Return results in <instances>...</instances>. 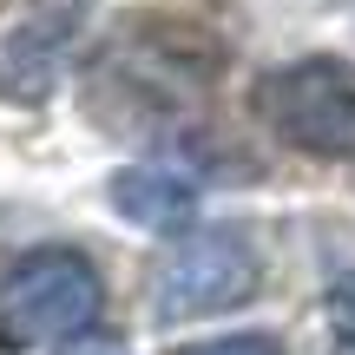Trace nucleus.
<instances>
[{
    "instance_id": "nucleus-5",
    "label": "nucleus",
    "mask_w": 355,
    "mask_h": 355,
    "mask_svg": "<svg viewBox=\"0 0 355 355\" xmlns=\"http://www.w3.org/2000/svg\"><path fill=\"white\" fill-rule=\"evenodd\" d=\"M92 0H33L0 26V99L13 105H40L60 79L66 53L79 46Z\"/></svg>"
},
{
    "instance_id": "nucleus-3",
    "label": "nucleus",
    "mask_w": 355,
    "mask_h": 355,
    "mask_svg": "<svg viewBox=\"0 0 355 355\" xmlns=\"http://www.w3.org/2000/svg\"><path fill=\"white\" fill-rule=\"evenodd\" d=\"M263 132L309 158H355V66L336 53H309V60H283L257 79L250 92Z\"/></svg>"
},
{
    "instance_id": "nucleus-2",
    "label": "nucleus",
    "mask_w": 355,
    "mask_h": 355,
    "mask_svg": "<svg viewBox=\"0 0 355 355\" xmlns=\"http://www.w3.org/2000/svg\"><path fill=\"white\" fill-rule=\"evenodd\" d=\"M257 283H263V250H257L250 230L243 224H198L158 250L145 290H152L158 322H204V316H224V309L250 303Z\"/></svg>"
},
{
    "instance_id": "nucleus-8",
    "label": "nucleus",
    "mask_w": 355,
    "mask_h": 355,
    "mask_svg": "<svg viewBox=\"0 0 355 355\" xmlns=\"http://www.w3.org/2000/svg\"><path fill=\"white\" fill-rule=\"evenodd\" d=\"M329 322H336V355H355V277L329 290Z\"/></svg>"
},
{
    "instance_id": "nucleus-6",
    "label": "nucleus",
    "mask_w": 355,
    "mask_h": 355,
    "mask_svg": "<svg viewBox=\"0 0 355 355\" xmlns=\"http://www.w3.org/2000/svg\"><path fill=\"white\" fill-rule=\"evenodd\" d=\"M105 204L139 230L184 237L191 217H198V178H184L171 165H125V171L105 178Z\"/></svg>"
},
{
    "instance_id": "nucleus-9",
    "label": "nucleus",
    "mask_w": 355,
    "mask_h": 355,
    "mask_svg": "<svg viewBox=\"0 0 355 355\" xmlns=\"http://www.w3.org/2000/svg\"><path fill=\"white\" fill-rule=\"evenodd\" d=\"M60 355H132V349L112 343V336H79V343H66Z\"/></svg>"
},
{
    "instance_id": "nucleus-7",
    "label": "nucleus",
    "mask_w": 355,
    "mask_h": 355,
    "mask_svg": "<svg viewBox=\"0 0 355 355\" xmlns=\"http://www.w3.org/2000/svg\"><path fill=\"white\" fill-rule=\"evenodd\" d=\"M178 355H283V343L270 329H237V336H211V343H191Z\"/></svg>"
},
{
    "instance_id": "nucleus-4",
    "label": "nucleus",
    "mask_w": 355,
    "mask_h": 355,
    "mask_svg": "<svg viewBox=\"0 0 355 355\" xmlns=\"http://www.w3.org/2000/svg\"><path fill=\"white\" fill-rule=\"evenodd\" d=\"M211 73H217V60L184 53L178 40L125 33V40H112L99 53L86 86H92V112L105 125H165V119H178L204 92Z\"/></svg>"
},
{
    "instance_id": "nucleus-1",
    "label": "nucleus",
    "mask_w": 355,
    "mask_h": 355,
    "mask_svg": "<svg viewBox=\"0 0 355 355\" xmlns=\"http://www.w3.org/2000/svg\"><path fill=\"white\" fill-rule=\"evenodd\" d=\"M105 309V277L73 243H40L20 250L0 270V349H66L92 336Z\"/></svg>"
}]
</instances>
